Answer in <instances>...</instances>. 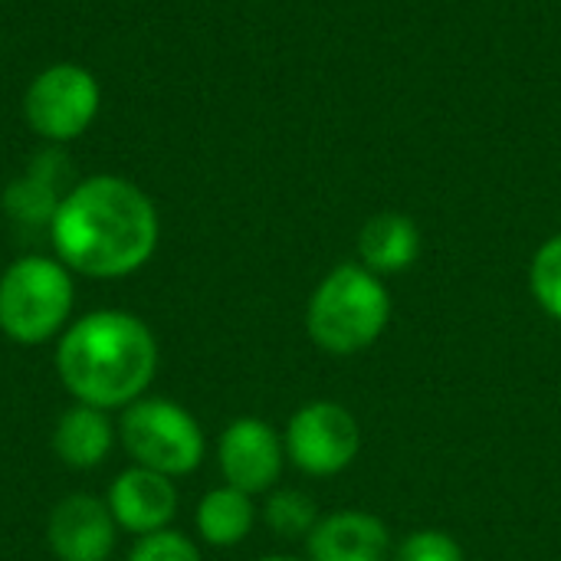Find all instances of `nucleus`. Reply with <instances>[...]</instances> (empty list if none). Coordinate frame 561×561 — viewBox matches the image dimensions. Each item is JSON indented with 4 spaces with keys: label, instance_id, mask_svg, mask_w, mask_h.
<instances>
[{
    "label": "nucleus",
    "instance_id": "obj_1",
    "mask_svg": "<svg viewBox=\"0 0 561 561\" xmlns=\"http://www.w3.org/2000/svg\"><path fill=\"white\" fill-rule=\"evenodd\" d=\"M161 220L154 201L118 174L76 181L49 224L56 260L89 279H122L138 273L158 250Z\"/></svg>",
    "mask_w": 561,
    "mask_h": 561
},
{
    "label": "nucleus",
    "instance_id": "obj_2",
    "mask_svg": "<svg viewBox=\"0 0 561 561\" xmlns=\"http://www.w3.org/2000/svg\"><path fill=\"white\" fill-rule=\"evenodd\" d=\"M56 371L79 404L118 411L145 398L158 371V342L145 319L122 309H95L66 325L56 345Z\"/></svg>",
    "mask_w": 561,
    "mask_h": 561
},
{
    "label": "nucleus",
    "instance_id": "obj_3",
    "mask_svg": "<svg viewBox=\"0 0 561 561\" xmlns=\"http://www.w3.org/2000/svg\"><path fill=\"white\" fill-rule=\"evenodd\" d=\"M391 322V296L381 276L362 263H342L322 276L306 306L309 339L335 358L371 348Z\"/></svg>",
    "mask_w": 561,
    "mask_h": 561
},
{
    "label": "nucleus",
    "instance_id": "obj_4",
    "mask_svg": "<svg viewBox=\"0 0 561 561\" xmlns=\"http://www.w3.org/2000/svg\"><path fill=\"white\" fill-rule=\"evenodd\" d=\"M72 306V270L56 256L30 253L0 273V332L16 345H43L62 335Z\"/></svg>",
    "mask_w": 561,
    "mask_h": 561
},
{
    "label": "nucleus",
    "instance_id": "obj_5",
    "mask_svg": "<svg viewBox=\"0 0 561 561\" xmlns=\"http://www.w3.org/2000/svg\"><path fill=\"white\" fill-rule=\"evenodd\" d=\"M118 437L135 467L187 477L204 463L207 440L197 417L171 398H138L122 411Z\"/></svg>",
    "mask_w": 561,
    "mask_h": 561
},
{
    "label": "nucleus",
    "instance_id": "obj_6",
    "mask_svg": "<svg viewBox=\"0 0 561 561\" xmlns=\"http://www.w3.org/2000/svg\"><path fill=\"white\" fill-rule=\"evenodd\" d=\"M102 105L99 79L79 62H53L39 69L23 95V118L49 145L76 141L89 131Z\"/></svg>",
    "mask_w": 561,
    "mask_h": 561
},
{
    "label": "nucleus",
    "instance_id": "obj_7",
    "mask_svg": "<svg viewBox=\"0 0 561 561\" xmlns=\"http://www.w3.org/2000/svg\"><path fill=\"white\" fill-rule=\"evenodd\" d=\"M283 444L286 460L306 477H339L362 450V427L339 401H309L289 417Z\"/></svg>",
    "mask_w": 561,
    "mask_h": 561
},
{
    "label": "nucleus",
    "instance_id": "obj_8",
    "mask_svg": "<svg viewBox=\"0 0 561 561\" xmlns=\"http://www.w3.org/2000/svg\"><path fill=\"white\" fill-rule=\"evenodd\" d=\"M217 463L227 486L247 496H260L279 483L286 467V444L273 424L260 417H237L220 434Z\"/></svg>",
    "mask_w": 561,
    "mask_h": 561
},
{
    "label": "nucleus",
    "instance_id": "obj_9",
    "mask_svg": "<svg viewBox=\"0 0 561 561\" xmlns=\"http://www.w3.org/2000/svg\"><path fill=\"white\" fill-rule=\"evenodd\" d=\"M118 523L108 503L89 493H72L56 503L46 519V542L59 561H108L115 552Z\"/></svg>",
    "mask_w": 561,
    "mask_h": 561
},
{
    "label": "nucleus",
    "instance_id": "obj_10",
    "mask_svg": "<svg viewBox=\"0 0 561 561\" xmlns=\"http://www.w3.org/2000/svg\"><path fill=\"white\" fill-rule=\"evenodd\" d=\"M105 503L118 529L141 539L168 529V523L178 516V486L164 473H154L148 467H128L112 480Z\"/></svg>",
    "mask_w": 561,
    "mask_h": 561
},
{
    "label": "nucleus",
    "instance_id": "obj_11",
    "mask_svg": "<svg viewBox=\"0 0 561 561\" xmlns=\"http://www.w3.org/2000/svg\"><path fill=\"white\" fill-rule=\"evenodd\" d=\"M309 561H391L388 526L362 510L329 513L306 539Z\"/></svg>",
    "mask_w": 561,
    "mask_h": 561
},
{
    "label": "nucleus",
    "instance_id": "obj_12",
    "mask_svg": "<svg viewBox=\"0 0 561 561\" xmlns=\"http://www.w3.org/2000/svg\"><path fill=\"white\" fill-rule=\"evenodd\" d=\"M69 178V161L59 148H46L39 151L26 174L13 178L3 191V210L7 217L23 227V230H49L53 214L62 201V194Z\"/></svg>",
    "mask_w": 561,
    "mask_h": 561
},
{
    "label": "nucleus",
    "instance_id": "obj_13",
    "mask_svg": "<svg viewBox=\"0 0 561 561\" xmlns=\"http://www.w3.org/2000/svg\"><path fill=\"white\" fill-rule=\"evenodd\" d=\"M421 256V230L408 214H375L358 233V260L375 276H398Z\"/></svg>",
    "mask_w": 561,
    "mask_h": 561
},
{
    "label": "nucleus",
    "instance_id": "obj_14",
    "mask_svg": "<svg viewBox=\"0 0 561 561\" xmlns=\"http://www.w3.org/2000/svg\"><path fill=\"white\" fill-rule=\"evenodd\" d=\"M115 444V427L108 411L92 404H69L53 431V450L69 470H95L108 460Z\"/></svg>",
    "mask_w": 561,
    "mask_h": 561
},
{
    "label": "nucleus",
    "instance_id": "obj_15",
    "mask_svg": "<svg viewBox=\"0 0 561 561\" xmlns=\"http://www.w3.org/2000/svg\"><path fill=\"white\" fill-rule=\"evenodd\" d=\"M194 523H197V536L207 546H214V549H233L256 526L253 496H247V493H240V490H233V486L224 483V486L204 493V500L197 503Z\"/></svg>",
    "mask_w": 561,
    "mask_h": 561
},
{
    "label": "nucleus",
    "instance_id": "obj_16",
    "mask_svg": "<svg viewBox=\"0 0 561 561\" xmlns=\"http://www.w3.org/2000/svg\"><path fill=\"white\" fill-rule=\"evenodd\" d=\"M319 506L309 493L302 490H273L266 506H263V523L273 536L286 539V542H299L309 539V533L319 523Z\"/></svg>",
    "mask_w": 561,
    "mask_h": 561
},
{
    "label": "nucleus",
    "instance_id": "obj_17",
    "mask_svg": "<svg viewBox=\"0 0 561 561\" xmlns=\"http://www.w3.org/2000/svg\"><path fill=\"white\" fill-rule=\"evenodd\" d=\"M529 289L533 299L542 306V312L561 322V233L549 237L536 250L529 266Z\"/></svg>",
    "mask_w": 561,
    "mask_h": 561
},
{
    "label": "nucleus",
    "instance_id": "obj_18",
    "mask_svg": "<svg viewBox=\"0 0 561 561\" xmlns=\"http://www.w3.org/2000/svg\"><path fill=\"white\" fill-rule=\"evenodd\" d=\"M391 561H463V549L444 529H417L391 552Z\"/></svg>",
    "mask_w": 561,
    "mask_h": 561
},
{
    "label": "nucleus",
    "instance_id": "obj_19",
    "mask_svg": "<svg viewBox=\"0 0 561 561\" xmlns=\"http://www.w3.org/2000/svg\"><path fill=\"white\" fill-rule=\"evenodd\" d=\"M128 561H204V556H201V549L184 533L161 529V533L141 536L131 546Z\"/></svg>",
    "mask_w": 561,
    "mask_h": 561
},
{
    "label": "nucleus",
    "instance_id": "obj_20",
    "mask_svg": "<svg viewBox=\"0 0 561 561\" xmlns=\"http://www.w3.org/2000/svg\"><path fill=\"white\" fill-rule=\"evenodd\" d=\"M256 561H299V559H293V556H266V559H256Z\"/></svg>",
    "mask_w": 561,
    "mask_h": 561
}]
</instances>
